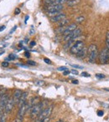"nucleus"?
<instances>
[{
    "label": "nucleus",
    "mask_w": 109,
    "mask_h": 122,
    "mask_svg": "<svg viewBox=\"0 0 109 122\" xmlns=\"http://www.w3.org/2000/svg\"><path fill=\"white\" fill-rule=\"evenodd\" d=\"M99 52L97 46L96 44H90L87 48V56H88V61L89 63L93 64L96 62L97 59L98 58Z\"/></svg>",
    "instance_id": "f257e3e1"
},
{
    "label": "nucleus",
    "mask_w": 109,
    "mask_h": 122,
    "mask_svg": "<svg viewBox=\"0 0 109 122\" xmlns=\"http://www.w3.org/2000/svg\"><path fill=\"white\" fill-rule=\"evenodd\" d=\"M44 102H39V103H38L37 105H34V106L31 108L30 110V118L32 119V120H35V119H37V117L39 115V114H40V112L43 110V109H44Z\"/></svg>",
    "instance_id": "f03ea898"
},
{
    "label": "nucleus",
    "mask_w": 109,
    "mask_h": 122,
    "mask_svg": "<svg viewBox=\"0 0 109 122\" xmlns=\"http://www.w3.org/2000/svg\"><path fill=\"white\" fill-rule=\"evenodd\" d=\"M98 59L102 65H107L109 63V49L107 47L104 48L98 55Z\"/></svg>",
    "instance_id": "7ed1b4c3"
},
{
    "label": "nucleus",
    "mask_w": 109,
    "mask_h": 122,
    "mask_svg": "<svg viewBox=\"0 0 109 122\" xmlns=\"http://www.w3.org/2000/svg\"><path fill=\"white\" fill-rule=\"evenodd\" d=\"M84 47H85V44H84L83 41H76V42L75 44H73V45L71 47L70 52H71V54L76 55L82 49H84Z\"/></svg>",
    "instance_id": "20e7f679"
},
{
    "label": "nucleus",
    "mask_w": 109,
    "mask_h": 122,
    "mask_svg": "<svg viewBox=\"0 0 109 122\" xmlns=\"http://www.w3.org/2000/svg\"><path fill=\"white\" fill-rule=\"evenodd\" d=\"M52 110H53V105H49V106H47V107H45V108H44L36 120H38L39 121H41V120H44V119L49 117V115L52 113Z\"/></svg>",
    "instance_id": "39448f33"
},
{
    "label": "nucleus",
    "mask_w": 109,
    "mask_h": 122,
    "mask_svg": "<svg viewBox=\"0 0 109 122\" xmlns=\"http://www.w3.org/2000/svg\"><path fill=\"white\" fill-rule=\"evenodd\" d=\"M81 34H82V30H81L80 29H76L74 31H72L71 33H70L68 35L65 36L64 41H65V42H68V41H71V40H74V39H76V38L80 37Z\"/></svg>",
    "instance_id": "423d86ee"
},
{
    "label": "nucleus",
    "mask_w": 109,
    "mask_h": 122,
    "mask_svg": "<svg viewBox=\"0 0 109 122\" xmlns=\"http://www.w3.org/2000/svg\"><path fill=\"white\" fill-rule=\"evenodd\" d=\"M9 96L7 94H2L0 95V115L3 113V110H4L5 105L9 100Z\"/></svg>",
    "instance_id": "0eeeda50"
},
{
    "label": "nucleus",
    "mask_w": 109,
    "mask_h": 122,
    "mask_svg": "<svg viewBox=\"0 0 109 122\" xmlns=\"http://www.w3.org/2000/svg\"><path fill=\"white\" fill-rule=\"evenodd\" d=\"M22 94H23L22 90H19V89H17V90H14V94H13L12 98H13V100H14V104H15V105H18V104H19V100H20Z\"/></svg>",
    "instance_id": "6e6552de"
},
{
    "label": "nucleus",
    "mask_w": 109,
    "mask_h": 122,
    "mask_svg": "<svg viewBox=\"0 0 109 122\" xmlns=\"http://www.w3.org/2000/svg\"><path fill=\"white\" fill-rule=\"evenodd\" d=\"M65 19H66V14L65 13H60V14H57L56 16H54V17L49 18V19H50V21L52 23H57V22L60 23V21H62Z\"/></svg>",
    "instance_id": "1a4fd4ad"
},
{
    "label": "nucleus",
    "mask_w": 109,
    "mask_h": 122,
    "mask_svg": "<svg viewBox=\"0 0 109 122\" xmlns=\"http://www.w3.org/2000/svg\"><path fill=\"white\" fill-rule=\"evenodd\" d=\"M76 29H77L76 24H69V25L65 26V31L62 33V34H63L64 36H66V35H68L70 33H71L72 31H74Z\"/></svg>",
    "instance_id": "9d476101"
},
{
    "label": "nucleus",
    "mask_w": 109,
    "mask_h": 122,
    "mask_svg": "<svg viewBox=\"0 0 109 122\" xmlns=\"http://www.w3.org/2000/svg\"><path fill=\"white\" fill-rule=\"evenodd\" d=\"M28 107H29V103H28V102H26L24 105H23L21 107H19L17 116L23 117V118H24V115H25V113L27 112V110H28Z\"/></svg>",
    "instance_id": "9b49d317"
},
{
    "label": "nucleus",
    "mask_w": 109,
    "mask_h": 122,
    "mask_svg": "<svg viewBox=\"0 0 109 122\" xmlns=\"http://www.w3.org/2000/svg\"><path fill=\"white\" fill-rule=\"evenodd\" d=\"M14 100H13V98H10L9 99V100H8L7 104H6L5 105V108H4V111H5V113H10L11 111H12L13 108H14Z\"/></svg>",
    "instance_id": "f8f14e48"
},
{
    "label": "nucleus",
    "mask_w": 109,
    "mask_h": 122,
    "mask_svg": "<svg viewBox=\"0 0 109 122\" xmlns=\"http://www.w3.org/2000/svg\"><path fill=\"white\" fill-rule=\"evenodd\" d=\"M63 5H47L46 9L47 12H55V11H60L61 12L63 10Z\"/></svg>",
    "instance_id": "ddd939ff"
},
{
    "label": "nucleus",
    "mask_w": 109,
    "mask_h": 122,
    "mask_svg": "<svg viewBox=\"0 0 109 122\" xmlns=\"http://www.w3.org/2000/svg\"><path fill=\"white\" fill-rule=\"evenodd\" d=\"M27 97H28V93H27V92H23L22 95H21L20 100H19V104H18V106H19V107H21L23 105H24V104L27 102Z\"/></svg>",
    "instance_id": "4468645a"
},
{
    "label": "nucleus",
    "mask_w": 109,
    "mask_h": 122,
    "mask_svg": "<svg viewBox=\"0 0 109 122\" xmlns=\"http://www.w3.org/2000/svg\"><path fill=\"white\" fill-rule=\"evenodd\" d=\"M87 49L86 47H84V49H82V50L76 54V57L79 58V59H84V58L87 56Z\"/></svg>",
    "instance_id": "2eb2a0df"
},
{
    "label": "nucleus",
    "mask_w": 109,
    "mask_h": 122,
    "mask_svg": "<svg viewBox=\"0 0 109 122\" xmlns=\"http://www.w3.org/2000/svg\"><path fill=\"white\" fill-rule=\"evenodd\" d=\"M78 4H80V0H67L66 2L67 6L69 7H74Z\"/></svg>",
    "instance_id": "dca6fc26"
},
{
    "label": "nucleus",
    "mask_w": 109,
    "mask_h": 122,
    "mask_svg": "<svg viewBox=\"0 0 109 122\" xmlns=\"http://www.w3.org/2000/svg\"><path fill=\"white\" fill-rule=\"evenodd\" d=\"M69 21H70V20H69V19H63V20L60 21V22L59 23V26H60V27H65V25L69 24Z\"/></svg>",
    "instance_id": "f3484780"
},
{
    "label": "nucleus",
    "mask_w": 109,
    "mask_h": 122,
    "mask_svg": "<svg viewBox=\"0 0 109 122\" xmlns=\"http://www.w3.org/2000/svg\"><path fill=\"white\" fill-rule=\"evenodd\" d=\"M7 121V113H2L0 115V122H6Z\"/></svg>",
    "instance_id": "a211bd4d"
},
{
    "label": "nucleus",
    "mask_w": 109,
    "mask_h": 122,
    "mask_svg": "<svg viewBox=\"0 0 109 122\" xmlns=\"http://www.w3.org/2000/svg\"><path fill=\"white\" fill-rule=\"evenodd\" d=\"M61 12L60 11H55V12H47V15L49 16V18H52V17H54V16H56L57 14H60Z\"/></svg>",
    "instance_id": "6ab92c4d"
},
{
    "label": "nucleus",
    "mask_w": 109,
    "mask_h": 122,
    "mask_svg": "<svg viewBox=\"0 0 109 122\" xmlns=\"http://www.w3.org/2000/svg\"><path fill=\"white\" fill-rule=\"evenodd\" d=\"M84 20H85V18H84L83 16H80V17L76 19V24H82Z\"/></svg>",
    "instance_id": "aec40b11"
},
{
    "label": "nucleus",
    "mask_w": 109,
    "mask_h": 122,
    "mask_svg": "<svg viewBox=\"0 0 109 122\" xmlns=\"http://www.w3.org/2000/svg\"><path fill=\"white\" fill-rule=\"evenodd\" d=\"M106 47L109 49V31H107L106 34Z\"/></svg>",
    "instance_id": "412c9836"
},
{
    "label": "nucleus",
    "mask_w": 109,
    "mask_h": 122,
    "mask_svg": "<svg viewBox=\"0 0 109 122\" xmlns=\"http://www.w3.org/2000/svg\"><path fill=\"white\" fill-rule=\"evenodd\" d=\"M54 2H55V0H44V3L46 4V6L47 5H52Z\"/></svg>",
    "instance_id": "4be33fe9"
},
{
    "label": "nucleus",
    "mask_w": 109,
    "mask_h": 122,
    "mask_svg": "<svg viewBox=\"0 0 109 122\" xmlns=\"http://www.w3.org/2000/svg\"><path fill=\"white\" fill-rule=\"evenodd\" d=\"M17 55H15V54H9V56L8 58H6V60H12V59H17Z\"/></svg>",
    "instance_id": "5701e85b"
},
{
    "label": "nucleus",
    "mask_w": 109,
    "mask_h": 122,
    "mask_svg": "<svg viewBox=\"0 0 109 122\" xmlns=\"http://www.w3.org/2000/svg\"><path fill=\"white\" fill-rule=\"evenodd\" d=\"M34 84L36 85H39V86H42V85H44V81H43V80H36V81H34Z\"/></svg>",
    "instance_id": "b1692460"
},
{
    "label": "nucleus",
    "mask_w": 109,
    "mask_h": 122,
    "mask_svg": "<svg viewBox=\"0 0 109 122\" xmlns=\"http://www.w3.org/2000/svg\"><path fill=\"white\" fill-rule=\"evenodd\" d=\"M23 120H24V118H23V117H19V116H17L15 119H14V122H23Z\"/></svg>",
    "instance_id": "393cba45"
},
{
    "label": "nucleus",
    "mask_w": 109,
    "mask_h": 122,
    "mask_svg": "<svg viewBox=\"0 0 109 122\" xmlns=\"http://www.w3.org/2000/svg\"><path fill=\"white\" fill-rule=\"evenodd\" d=\"M96 77L98 79H103V78H105V75H102V74H96Z\"/></svg>",
    "instance_id": "a878e982"
},
{
    "label": "nucleus",
    "mask_w": 109,
    "mask_h": 122,
    "mask_svg": "<svg viewBox=\"0 0 109 122\" xmlns=\"http://www.w3.org/2000/svg\"><path fill=\"white\" fill-rule=\"evenodd\" d=\"M27 64L29 65H36L35 62H34V61H32V60H28L27 61Z\"/></svg>",
    "instance_id": "bb28decb"
},
{
    "label": "nucleus",
    "mask_w": 109,
    "mask_h": 122,
    "mask_svg": "<svg viewBox=\"0 0 109 122\" xmlns=\"http://www.w3.org/2000/svg\"><path fill=\"white\" fill-rule=\"evenodd\" d=\"M9 62H7V61H4V62H3L2 63V66L3 67H9Z\"/></svg>",
    "instance_id": "cd10ccee"
},
{
    "label": "nucleus",
    "mask_w": 109,
    "mask_h": 122,
    "mask_svg": "<svg viewBox=\"0 0 109 122\" xmlns=\"http://www.w3.org/2000/svg\"><path fill=\"white\" fill-rule=\"evenodd\" d=\"M71 66L77 69H83V66H81V65H71Z\"/></svg>",
    "instance_id": "c85d7f7f"
},
{
    "label": "nucleus",
    "mask_w": 109,
    "mask_h": 122,
    "mask_svg": "<svg viewBox=\"0 0 109 122\" xmlns=\"http://www.w3.org/2000/svg\"><path fill=\"white\" fill-rule=\"evenodd\" d=\"M81 75H82V76H83V77H90V75H89L88 73H87V72H82Z\"/></svg>",
    "instance_id": "c756f323"
},
{
    "label": "nucleus",
    "mask_w": 109,
    "mask_h": 122,
    "mask_svg": "<svg viewBox=\"0 0 109 122\" xmlns=\"http://www.w3.org/2000/svg\"><path fill=\"white\" fill-rule=\"evenodd\" d=\"M58 70H60V71H65V70H67V68L65 66H62V67L58 68Z\"/></svg>",
    "instance_id": "7c9ffc66"
},
{
    "label": "nucleus",
    "mask_w": 109,
    "mask_h": 122,
    "mask_svg": "<svg viewBox=\"0 0 109 122\" xmlns=\"http://www.w3.org/2000/svg\"><path fill=\"white\" fill-rule=\"evenodd\" d=\"M44 61L45 62L46 64H49V65H51V61H50V59H47V58H44Z\"/></svg>",
    "instance_id": "2f4dec72"
},
{
    "label": "nucleus",
    "mask_w": 109,
    "mask_h": 122,
    "mask_svg": "<svg viewBox=\"0 0 109 122\" xmlns=\"http://www.w3.org/2000/svg\"><path fill=\"white\" fill-rule=\"evenodd\" d=\"M97 115H98V116H102L103 115V111L102 110H98L97 111Z\"/></svg>",
    "instance_id": "473e14b6"
},
{
    "label": "nucleus",
    "mask_w": 109,
    "mask_h": 122,
    "mask_svg": "<svg viewBox=\"0 0 109 122\" xmlns=\"http://www.w3.org/2000/svg\"><path fill=\"white\" fill-rule=\"evenodd\" d=\"M71 72L73 75H78V71H77V70H71Z\"/></svg>",
    "instance_id": "72a5a7b5"
},
{
    "label": "nucleus",
    "mask_w": 109,
    "mask_h": 122,
    "mask_svg": "<svg viewBox=\"0 0 109 122\" xmlns=\"http://www.w3.org/2000/svg\"><path fill=\"white\" fill-rule=\"evenodd\" d=\"M49 117H48V118H45V119H44V120H42L40 122H49Z\"/></svg>",
    "instance_id": "f704fd0d"
},
{
    "label": "nucleus",
    "mask_w": 109,
    "mask_h": 122,
    "mask_svg": "<svg viewBox=\"0 0 109 122\" xmlns=\"http://www.w3.org/2000/svg\"><path fill=\"white\" fill-rule=\"evenodd\" d=\"M69 74H70V71H69L68 70H65V71H64V72H63V75H69Z\"/></svg>",
    "instance_id": "c9c22d12"
},
{
    "label": "nucleus",
    "mask_w": 109,
    "mask_h": 122,
    "mask_svg": "<svg viewBox=\"0 0 109 122\" xmlns=\"http://www.w3.org/2000/svg\"><path fill=\"white\" fill-rule=\"evenodd\" d=\"M16 29H17V26H14V27L13 28V29H12V30L10 31V34H13V33H14V31L16 30Z\"/></svg>",
    "instance_id": "e433bc0d"
},
{
    "label": "nucleus",
    "mask_w": 109,
    "mask_h": 122,
    "mask_svg": "<svg viewBox=\"0 0 109 122\" xmlns=\"http://www.w3.org/2000/svg\"><path fill=\"white\" fill-rule=\"evenodd\" d=\"M14 13H15V14H19V13H20V10H19V9H16L15 11H14Z\"/></svg>",
    "instance_id": "4c0bfd02"
},
{
    "label": "nucleus",
    "mask_w": 109,
    "mask_h": 122,
    "mask_svg": "<svg viewBox=\"0 0 109 122\" xmlns=\"http://www.w3.org/2000/svg\"><path fill=\"white\" fill-rule=\"evenodd\" d=\"M5 26H2V27H0V32H2V31H4V29H5Z\"/></svg>",
    "instance_id": "58836bf2"
},
{
    "label": "nucleus",
    "mask_w": 109,
    "mask_h": 122,
    "mask_svg": "<svg viewBox=\"0 0 109 122\" xmlns=\"http://www.w3.org/2000/svg\"><path fill=\"white\" fill-rule=\"evenodd\" d=\"M25 54V56H26L27 58H29V57H30V54H29V53L25 52V54Z\"/></svg>",
    "instance_id": "ea45409f"
},
{
    "label": "nucleus",
    "mask_w": 109,
    "mask_h": 122,
    "mask_svg": "<svg viewBox=\"0 0 109 122\" xmlns=\"http://www.w3.org/2000/svg\"><path fill=\"white\" fill-rule=\"evenodd\" d=\"M72 83H73V84H76V85H77V84H78L79 82H78V80H72Z\"/></svg>",
    "instance_id": "a19ab883"
},
{
    "label": "nucleus",
    "mask_w": 109,
    "mask_h": 122,
    "mask_svg": "<svg viewBox=\"0 0 109 122\" xmlns=\"http://www.w3.org/2000/svg\"><path fill=\"white\" fill-rule=\"evenodd\" d=\"M30 46H34V45H35V42L34 41H32V42H30Z\"/></svg>",
    "instance_id": "79ce46f5"
},
{
    "label": "nucleus",
    "mask_w": 109,
    "mask_h": 122,
    "mask_svg": "<svg viewBox=\"0 0 109 122\" xmlns=\"http://www.w3.org/2000/svg\"><path fill=\"white\" fill-rule=\"evenodd\" d=\"M28 19H29V16H26V18H25V23H26V21H27Z\"/></svg>",
    "instance_id": "37998d69"
},
{
    "label": "nucleus",
    "mask_w": 109,
    "mask_h": 122,
    "mask_svg": "<svg viewBox=\"0 0 109 122\" xmlns=\"http://www.w3.org/2000/svg\"><path fill=\"white\" fill-rule=\"evenodd\" d=\"M57 122H63V120H58Z\"/></svg>",
    "instance_id": "c03bdc74"
}]
</instances>
